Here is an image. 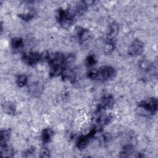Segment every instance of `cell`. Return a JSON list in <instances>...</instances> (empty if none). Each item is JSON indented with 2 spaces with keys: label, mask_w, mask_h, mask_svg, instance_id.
<instances>
[{
  "label": "cell",
  "mask_w": 158,
  "mask_h": 158,
  "mask_svg": "<svg viewBox=\"0 0 158 158\" xmlns=\"http://www.w3.org/2000/svg\"><path fill=\"white\" fill-rule=\"evenodd\" d=\"M133 151V148L131 145L125 146L120 152V157H130Z\"/></svg>",
  "instance_id": "obj_16"
},
{
  "label": "cell",
  "mask_w": 158,
  "mask_h": 158,
  "mask_svg": "<svg viewBox=\"0 0 158 158\" xmlns=\"http://www.w3.org/2000/svg\"><path fill=\"white\" fill-rule=\"evenodd\" d=\"M50 156V154H49V152L48 149H43L41 153V155H40V157H48Z\"/></svg>",
  "instance_id": "obj_21"
},
{
  "label": "cell",
  "mask_w": 158,
  "mask_h": 158,
  "mask_svg": "<svg viewBox=\"0 0 158 158\" xmlns=\"http://www.w3.org/2000/svg\"><path fill=\"white\" fill-rule=\"evenodd\" d=\"M20 18L24 21H28L33 17V15L31 13H26L23 14H20Z\"/></svg>",
  "instance_id": "obj_19"
},
{
  "label": "cell",
  "mask_w": 158,
  "mask_h": 158,
  "mask_svg": "<svg viewBox=\"0 0 158 158\" xmlns=\"http://www.w3.org/2000/svg\"><path fill=\"white\" fill-rule=\"evenodd\" d=\"M96 131V128H93L87 135L80 136L77 142V148L80 149H85L88 144L89 140L94 136Z\"/></svg>",
  "instance_id": "obj_6"
},
{
  "label": "cell",
  "mask_w": 158,
  "mask_h": 158,
  "mask_svg": "<svg viewBox=\"0 0 158 158\" xmlns=\"http://www.w3.org/2000/svg\"><path fill=\"white\" fill-rule=\"evenodd\" d=\"M10 135L9 130H2L1 131L0 134V143L1 147L7 145V142L9 140Z\"/></svg>",
  "instance_id": "obj_11"
},
{
  "label": "cell",
  "mask_w": 158,
  "mask_h": 158,
  "mask_svg": "<svg viewBox=\"0 0 158 158\" xmlns=\"http://www.w3.org/2000/svg\"><path fill=\"white\" fill-rule=\"evenodd\" d=\"M138 107L143 108L151 114H154L157 110V99L155 98H151L143 100L138 103Z\"/></svg>",
  "instance_id": "obj_3"
},
{
  "label": "cell",
  "mask_w": 158,
  "mask_h": 158,
  "mask_svg": "<svg viewBox=\"0 0 158 158\" xmlns=\"http://www.w3.org/2000/svg\"><path fill=\"white\" fill-rule=\"evenodd\" d=\"M114 98L112 95L104 96L100 101L99 107L100 109H109L114 104Z\"/></svg>",
  "instance_id": "obj_7"
},
{
  "label": "cell",
  "mask_w": 158,
  "mask_h": 158,
  "mask_svg": "<svg viewBox=\"0 0 158 158\" xmlns=\"http://www.w3.org/2000/svg\"><path fill=\"white\" fill-rule=\"evenodd\" d=\"M53 136V131L50 128H44L41 132V139L43 143H49Z\"/></svg>",
  "instance_id": "obj_10"
},
{
  "label": "cell",
  "mask_w": 158,
  "mask_h": 158,
  "mask_svg": "<svg viewBox=\"0 0 158 158\" xmlns=\"http://www.w3.org/2000/svg\"><path fill=\"white\" fill-rule=\"evenodd\" d=\"M86 65L91 67L96 63V58L94 54H89L86 59Z\"/></svg>",
  "instance_id": "obj_17"
},
{
  "label": "cell",
  "mask_w": 158,
  "mask_h": 158,
  "mask_svg": "<svg viewBox=\"0 0 158 158\" xmlns=\"http://www.w3.org/2000/svg\"><path fill=\"white\" fill-rule=\"evenodd\" d=\"M11 46L14 49H19L22 48L23 45V41L22 38H13L10 41Z\"/></svg>",
  "instance_id": "obj_12"
},
{
  "label": "cell",
  "mask_w": 158,
  "mask_h": 158,
  "mask_svg": "<svg viewBox=\"0 0 158 158\" xmlns=\"http://www.w3.org/2000/svg\"><path fill=\"white\" fill-rule=\"evenodd\" d=\"M27 81L28 78L24 74L19 75L16 79V84L19 87H23L27 83Z\"/></svg>",
  "instance_id": "obj_15"
},
{
  "label": "cell",
  "mask_w": 158,
  "mask_h": 158,
  "mask_svg": "<svg viewBox=\"0 0 158 158\" xmlns=\"http://www.w3.org/2000/svg\"><path fill=\"white\" fill-rule=\"evenodd\" d=\"M76 33L77 38L80 42H83L89 36V31L86 29L78 27L76 28Z\"/></svg>",
  "instance_id": "obj_8"
},
{
  "label": "cell",
  "mask_w": 158,
  "mask_h": 158,
  "mask_svg": "<svg viewBox=\"0 0 158 158\" xmlns=\"http://www.w3.org/2000/svg\"><path fill=\"white\" fill-rule=\"evenodd\" d=\"M42 91H43V88L40 85V83L38 82L32 83L29 87L30 93L34 96H39L42 93Z\"/></svg>",
  "instance_id": "obj_9"
},
{
  "label": "cell",
  "mask_w": 158,
  "mask_h": 158,
  "mask_svg": "<svg viewBox=\"0 0 158 158\" xmlns=\"http://www.w3.org/2000/svg\"><path fill=\"white\" fill-rule=\"evenodd\" d=\"M4 109L8 114H15V106L10 102H6L4 103Z\"/></svg>",
  "instance_id": "obj_14"
},
{
  "label": "cell",
  "mask_w": 158,
  "mask_h": 158,
  "mask_svg": "<svg viewBox=\"0 0 158 158\" xmlns=\"http://www.w3.org/2000/svg\"><path fill=\"white\" fill-rule=\"evenodd\" d=\"M35 152V149L34 148H30L28 150H27L26 151H25V152L23 153V156L25 157H29L30 156H31Z\"/></svg>",
  "instance_id": "obj_20"
},
{
  "label": "cell",
  "mask_w": 158,
  "mask_h": 158,
  "mask_svg": "<svg viewBox=\"0 0 158 158\" xmlns=\"http://www.w3.org/2000/svg\"><path fill=\"white\" fill-rule=\"evenodd\" d=\"M118 32V27L117 25L115 24H112L110 27V29L109 30V33H108V36L109 38H113L114 37Z\"/></svg>",
  "instance_id": "obj_18"
},
{
  "label": "cell",
  "mask_w": 158,
  "mask_h": 158,
  "mask_svg": "<svg viewBox=\"0 0 158 158\" xmlns=\"http://www.w3.org/2000/svg\"><path fill=\"white\" fill-rule=\"evenodd\" d=\"M88 75L91 79L105 81L113 79L116 75V70L114 67L106 65L101 67L98 71H90Z\"/></svg>",
  "instance_id": "obj_1"
},
{
  "label": "cell",
  "mask_w": 158,
  "mask_h": 158,
  "mask_svg": "<svg viewBox=\"0 0 158 158\" xmlns=\"http://www.w3.org/2000/svg\"><path fill=\"white\" fill-rule=\"evenodd\" d=\"M42 59V54L35 52L25 53L22 57L23 62L29 65H33L37 64Z\"/></svg>",
  "instance_id": "obj_5"
},
{
  "label": "cell",
  "mask_w": 158,
  "mask_h": 158,
  "mask_svg": "<svg viewBox=\"0 0 158 158\" xmlns=\"http://www.w3.org/2000/svg\"><path fill=\"white\" fill-rule=\"evenodd\" d=\"M144 48V43L141 41L139 40H135L128 47V53L130 56L133 57L138 56L143 52Z\"/></svg>",
  "instance_id": "obj_4"
},
{
  "label": "cell",
  "mask_w": 158,
  "mask_h": 158,
  "mask_svg": "<svg viewBox=\"0 0 158 158\" xmlns=\"http://www.w3.org/2000/svg\"><path fill=\"white\" fill-rule=\"evenodd\" d=\"M1 155L3 157H12L14 156V150L8 147L7 145L1 147Z\"/></svg>",
  "instance_id": "obj_13"
},
{
  "label": "cell",
  "mask_w": 158,
  "mask_h": 158,
  "mask_svg": "<svg viewBox=\"0 0 158 158\" xmlns=\"http://www.w3.org/2000/svg\"><path fill=\"white\" fill-rule=\"evenodd\" d=\"M74 14L65 9H59L57 14L59 23L64 28L70 27L74 22Z\"/></svg>",
  "instance_id": "obj_2"
}]
</instances>
